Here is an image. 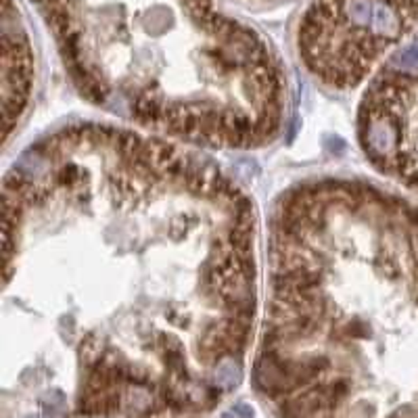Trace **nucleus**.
I'll use <instances>...</instances> for the list:
<instances>
[{
	"instance_id": "obj_1",
	"label": "nucleus",
	"mask_w": 418,
	"mask_h": 418,
	"mask_svg": "<svg viewBox=\"0 0 418 418\" xmlns=\"http://www.w3.org/2000/svg\"><path fill=\"white\" fill-rule=\"evenodd\" d=\"M4 295L53 322L82 370L75 412L134 395L209 410L242 383L264 312L262 218L199 147L75 121L8 168Z\"/></svg>"
},
{
	"instance_id": "obj_2",
	"label": "nucleus",
	"mask_w": 418,
	"mask_h": 418,
	"mask_svg": "<svg viewBox=\"0 0 418 418\" xmlns=\"http://www.w3.org/2000/svg\"><path fill=\"white\" fill-rule=\"evenodd\" d=\"M417 25L418 0H314L299 21V59L322 88L358 90Z\"/></svg>"
},
{
	"instance_id": "obj_3",
	"label": "nucleus",
	"mask_w": 418,
	"mask_h": 418,
	"mask_svg": "<svg viewBox=\"0 0 418 418\" xmlns=\"http://www.w3.org/2000/svg\"><path fill=\"white\" fill-rule=\"evenodd\" d=\"M356 125L368 164L418 197V36L395 49L364 84Z\"/></svg>"
},
{
	"instance_id": "obj_4",
	"label": "nucleus",
	"mask_w": 418,
	"mask_h": 418,
	"mask_svg": "<svg viewBox=\"0 0 418 418\" xmlns=\"http://www.w3.org/2000/svg\"><path fill=\"white\" fill-rule=\"evenodd\" d=\"M4 113H6V136L11 140L13 130L21 123L30 105V94L34 88V57L30 49L27 34L19 23L17 11H13L11 0H4Z\"/></svg>"
},
{
	"instance_id": "obj_5",
	"label": "nucleus",
	"mask_w": 418,
	"mask_h": 418,
	"mask_svg": "<svg viewBox=\"0 0 418 418\" xmlns=\"http://www.w3.org/2000/svg\"><path fill=\"white\" fill-rule=\"evenodd\" d=\"M235 412H237V414H240L242 418L253 417V408H249L247 404H237V406H235Z\"/></svg>"
},
{
	"instance_id": "obj_6",
	"label": "nucleus",
	"mask_w": 418,
	"mask_h": 418,
	"mask_svg": "<svg viewBox=\"0 0 418 418\" xmlns=\"http://www.w3.org/2000/svg\"><path fill=\"white\" fill-rule=\"evenodd\" d=\"M27 418H40V417H27Z\"/></svg>"
}]
</instances>
